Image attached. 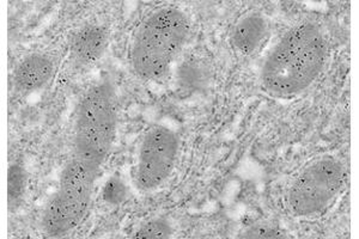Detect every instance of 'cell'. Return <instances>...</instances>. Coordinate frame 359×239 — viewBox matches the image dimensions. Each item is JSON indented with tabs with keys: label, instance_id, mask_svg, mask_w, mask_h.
<instances>
[{
	"label": "cell",
	"instance_id": "cell-7",
	"mask_svg": "<svg viewBox=\"0 0 359 239\" xmlns=\"http://www.w3.org/2000/svg\"><path fill=\"white\" fill-rule=\"evenodd\" d=\"M54 74L53 61L43 54H30L17 66L16 86L23 91H35L45 86Z\"/></svg>",
	"mask_w": 359,
	"mask_h": 239
},
{
	"label": "cell",
	"instance_id": "cell-11",
	"mask_svg": "<svg viewBox=\"0 0 359 239\" xmlns=\"http://www.w3.org/2000/svg\"><path fill=\"white\" fill-rule=\"evenodd\" d=\"M25 189V172L18 164L10 166L8 175V200H17Z\"/></svg>",
	"mask_w": 359,
	"mask_h": 239
},
{
	"label": "cell",
	"instance_id": "cell-8",
	"mask_svg": "<svg viewBox=\"0 0 359 239\" xmlns=\"http://www.w3.org/2000/svg\"><path fill=\"white\" fill-rule=\"evenodd\" d=\"M267 33V23L260 15H248L237 22L231 34V46L240 55L248 57L259 48Z\"/></svg>",
	"mask_w": 359,
	"mask_h": 239
},
{
	"label": "cell",
	"instance_id": "cell-6",
	"mask_svg": "<svg viewBox=\"0 0 359 239\" xmlns=\"http://www.w3.org/2000/svg\"><path fill=\"white\" fill-rule=\"evenodd\" d=\"M109 34L102 25H88L71 37V52L83 64H94L106 52Z\"/></svg>",
	"mask_w": 359,
	"mask_h": 239
},
{
	"label": "cell",
	"instance_id": "cell-10",
	"mask_svg": "<svg viewBox=\"0 0 359 239\" xmlns=\"http://www.w3.org/2000/svg\"><path fill=\"white\" fill-rule=\"evenodd\" d=\"M126 194V186L118 177H111L103 186V200L109 205H118L123 203Z\"/></svg>",
	"mask_w": 359,
	"mask_h": 239
},
{
	"label": "cell",
	"instance_id": "cell-3",
	"mask_svg": "<svg viewBox=\"0 0 359 239\" xmlns=\"http://www.w3.org/2000/svg\"><path fill=\"white\" fill-rule=\"evenodd\" d=\"M189 32L186 15L176 8H161L144 20L135 34L131 61L144 81H159L168 74Z\"/></svg>",
	"mask_w": 359,
	"mask_h": 239
},
{
	"label": "cell",
	"instance_id": "cell-4",
	"mask_svg": "<svg viewBox=\"0 0 359 239\" xmlns=\"http://www.w3.org/2000/svg\"><path fill=\"white\" fill-rule=\"evenodd\" d=\"M345 182L343 163L333 156L315 159L291 183L287 205L296 217L323 212L341 191Z\"/></svg>",
	"mask_w": 359,
	"mask_h": 239
},
{
	"label": "cell",
	"instance_id": "cell-2",
	"mask_svg": "<svg viewBox=\"0 0 359 239\" xmlns=\"http://www.w3.org/2000/svg\"><path fill=\"white\" fill-rule=\"evenodd\" d=\"M326 59L327 42L321 29L302 22L280 39L266 59L262 88L277 97L303 93L323 72Z\"/></svg>",
	"mask_w": 359,
	"mask_h": 239
},
{
	"label": "cell",
	"instance_id": "cell-5",
	"mask_svg": "<svg viewBox=\"0 0 359 239\" xmlns=\"http://www.w3.org/2000/svg\"><path fill=\"white\" fill-rule=\"evenodd\" d=\"M179 153V138L168 127L149 130L139 150L135 181L143 191H154L170 176Z\"/></svg>",
	"mask_w": 359,
	"mask_h": 239
},
{
	"label": "cell",
	"instance_id": "cell-1",
	"mask_svg": "<svg viewBox=\"0 0 359 239\" xmlns=\"http://www.w3.org/2000/svg\"><path fill=\"white\" fill-rule=\"evenodd\" d=\"M116 122V98L111 84L90 88L78 104L72 153L62 169L57 193L46 207L43 227L48 235H65L86 218L98 172L113 147Z\"/></svg>",
	"mask_w": 359,
	"mask_h": 239
},
{
	"label": "cell",
	"instance_id": "cell-9",
	"mask_svg": "<svg viewBox=\"0 0 359 239\" xmlns=\"http://www.w3.org/2000/svg\"><path fill=\"white\" fill-rule=\"evenodd\" d=\"M172 235V227L164 220H152L139 228L135 233L137 238H168Z\"/></svg>",
	"mask_w": 359,
	"mask_h": 239
}]
</instances>
